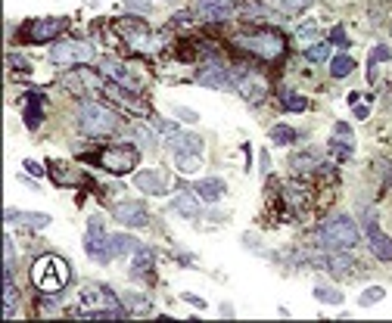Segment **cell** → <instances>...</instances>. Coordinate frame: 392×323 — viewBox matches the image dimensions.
I'll use <instances>...</instances> for the list:
<instances>
[{
    "label": "cell",
    "mask_w": 392,
    "mask_h": 323,
    "mask_svg": "<svg viewBox=\"0 0 392 323\" xmlns=\"http://www.w3.org/2000/svg\"><path fill=\"white\" fill-rule=\"evenodd\" d=\"M284 109H289V112H305L309 100L299 97V93H284Z\"/></svg>",
    "instance_id": "35"
},
{
    "label": "cell",
    "mask_w": 392,
    "mask_h": 323,
    "mask_svg": "<svg viewBox=\"0 0 392 323\" xmlns=\"http://www.w3.org/2000/svg\"><path fill=\"white\" fill-rule=\"evenodd\" d=\"M115 125H118V115L109 112L106 106L91 103V100H88V103H81V109H78L81 134H88V137H106V134L115 131Z\"/></svg>",
    "instance_id": "3"
},
{
    "label": "cell",
    "mask_w": 392,
    "mask_h": 323,
    "mask_svg": "<svg viewBox=\"0 0 392 323\" xmlns=\"http://www.w3.org/2000/svg\"><path fill=\"white\" fill-rule=\"evenodd\" d=\"M140 249V243L134 240V236H125V233H115L113 236V255L118 258V255H131V252H138Z\"/></svg>",
    "instance_id": "26"
},
{
    "label": "cell",
    "mask_w": 392,
    "mask_h": 323,
    "mask_svg": "<svg viewBox=\"0 0 392 323\" xmlns=\"http://www.w3.org/2000/svg\"><path fill=\"white\" fill-rule=\"evenodd\" d=\"M113 218L125 227H147L150 224V215H147V208H143L140 202H118V206L113 208Z\"/></svg>",
    "instance_id": "15"
},
{
    "label": "cell",
    "mask_w": 392,
    "mask_h": 323,
    "mask_svg": "<svg viewBox=\"0 0 392 323\" xmlns=\"http://www.w3.org/2000/svg\"><path fill=\"white\" fill-rule=\"evenodd\" d=\"M234 75H237V90H240V97L249 106H255V103H262V100H265L268 81L262 78V75H255L249 69H240V72H234Z\"/></svg>",
    "instance_id": "11"
},
{
    "label": "cell",
    "mask_w": 392,
    "mask_h": 323,
    "mask_svg": "<svg viewBox=\"0 0 392 323\" xmlns=\"http://www.w3.org/2000/svg\"><path fill=\"white\" fill-rule=\"evenodd\" d=\"M324 268L330 270V274H343V277H349L355 270V261L349 258V255H330V258H324Z\"/></svg>",
    "instance_id": "24"
},
{
    "label": "cell",
    "mask_w": 392,
    "mask_h": 323,
    "mask_svg": "<svg viewBox=\"0 0 392 323\" xmlns=\"http://www.w3.org/2000/svg\"><path fill=\"white\" fill-rule=\"evenodd\" d=\"M134 140H138L140 147H156V137H153L150 127H143V125H134Z\"/></svg>",
    "instance_id": "37"
},
{
    "label": "cell",
    "mask_w": 392,
    "mask_h": 323,
    "mask_svg": "<svg viewBox=\"0 0 392 323\" xmlns=\"http://www.w3.org/2000/svg\"><path fill=\"white\" fill-rule=\"evenodd\" d=\"M364 236H368L371 252L377 255L380 261H392V240L380 231V224H377V218H373V215L364 218Z\"/></svg>",
    "instance_id": "12"
},
{
    "label": "cell",
    "mask_w": 392,
    "mask_h": 323,
    "mask_svg": "<svg viewBox=\"0 0 392 323\" xmlns=\"http://www.w3.org/2000/svg\"><path fill=\"white\" fill-rule=\"evenodd\" d=\"M84 81H88V84H93V78H91V72H84ZM69 88H72L75 93H81V84H78V81H75V78L69 81Z\"/></svg>",
    "instance_id": "42"
},
{
    "label": "cell",
    "mask_w": 392,
    "mask_h": 323,
    "mask_svg": "<svg viewBox=\"0 0 392 323\" xmlns=\"http://www.w3.org/2000/svg\"><path fill=\"white\" fill-rule=\"evenodd\" d=\"M109 97H113L115 103H122L125 109H131V112H138V115H147V103H143L140 97H134V93L128 90L122 81H118V84H113V88H109Z\"/></svg>",
    "instance_id": "19"
},
{
    "label": "cell",
    "mask_w": 392,
    "mask_h": 323,
    "mask_svg": "<svg viewBox=\"0 0 392 323\" xmlns=\"http://www.w3.org/2000/svg\"><path fill=\"white\" fill-rule=\"evenodd\" d=\"M193 193L202 202H218V199H225V181L221 177H202V181L193 184Z\"/></svg>",
    "instance_id": "18"
},
{
    "label": "cell",
    "mask_w": 392,
    "mask_h": 323,
    "mask_svg": "<svg viewBox=\"0 0 392 323\" xmlns=\"http://www.w3.org/2000/svg\"><path fill=\"white\" fill-rule=\"evenodd\" d=\"M172 112H175L177 118H181V122H190V125H193V122H200V115H196V112H193V109H184V106H175V109H172Z\"/></svg>",
    "instance_id": "39"
},
{
    "label": "cell",
    "mask_w": 392,
    "mask_h": 323,
    "mask_svg": "<svg viewBox=\"0 0 392 323\" xmlns=\"http://www.w3.org/2000/svg\"><path fill=\"white\" fill-rule=\"evenodd\" d=\"M172 208L181 211L184 218H200V199L190 196V193H177V196L172 199Z\"/></svg>",
    "instance_id": "23"
},
{
    "label": "cell",
    "mask_w": 392,
    "mask_h": 323,
    "mask_svg": "<svg viewBox=\"0 0 392 323\" xmlns=\"http://www.w3.org/2000/svg\"><path fill=\"white\" fill-rule=\"evenodd\" d=\"M196 84H202V88H218V90H221V88H227V84H231V72H227L225 65H221L218 59H215V63H206L200 72H196Z\"/></svg>",
    "instance_id": "16"
},
{
    "label": "cell",
    "mask_w": 392,
    "mask_h": 323,
    "mask_svg": "<svg viewBox=\"0 0 392 323\" xmlns=\"http://www.w3.org/2000/svg\"><path fill=\"white\" fill-rule=\"evenodd\" d=\"M153 261H156L153 249H143V245H140V249L134 252V261H131V277H150Z\"/></svg>",
    "instance_id": "21"
},
{
    "label": "cell",
    "mask_w": 392,
    "mask_h": 323,
    "mask_svg": "<svg viewBox=\"0 0 392 323\" xmlns=\"http://www.w3.org/2000/svg\"><path fill=\"white\" fill-rule=\"evenodd\" d=\"M184 299H187V302H193V305H196V308H206V302H202V299H196V295H190V292H187V295H184Z\"/></svg>",
    "instance_id": "44"
},
{
    "label": "cell",
    "mask_w": 392,
    "mask_h": 323,
    "mask_svg": "<svg viewBox=\"0 0 392 323\" xmlns=\"http://www.w3.org/2000/svg\"><path fill=\"white\" fill-rule=\"evenodd\" d=\"M25 168H29V171H31V174H35V177H44V168H41V165H38V162L25 159Z\"/></svg>",
    "instance_id": "40"
},
{
    "label": "cell",
    "mask_w": 392,
    "mask_h": 323,
    "mask_svg": "<svg viewBox=\"0 0 392 323\" xmlns=\"http://www.w3.org/2000/svg\"><path fill=\"white\" fill-rule=\"evenodd\" d=\"M122 305L125 302L115 299L113 289H106V286H100V283L84 286L81 295H78V311L88 314V317H93V320H125V308H122Z\"/></svg>",
    "instance_id": "1"
},
{
    "label": "cell",
    "mask_w": 392,
    "mask_h": 323,
    "mask_svg": "<svg viewBox=\"0 0 392 323\" xmlns=\"http://www.w3.org/2000/svg\"><path fill=\"white\" fill-rule=\"evenodd\" d=\"M196 13L209 22H227L237 13V0H196Z\"/></svg>",
    "instance_id": "14"
},
{
    "label": "cell",
    "mask_w": 392,
    "mask_h": 323,
    "mask_svg": "<svg viewBox=\"0 0 392 323\" xmlns=\"http://www.w3.org/2000/svg\"><path fill=\"white\" fill-rule=\"evenodd\" d=\"M383 59H392V50L389 47H373L371 50V56H368V75H371V78H377V72H373V69H377V65L383 63Z\"/></svg>",
    "instance_id": "29"
},
{
    "label": "cell",
    "mask_w": 392,
    "mask_h": 323,
    "mask_svg": "<svg viewBox=\"0 0 392 323\" xmlns=\"http://www.w3.org/2000/svg\"><path fill=\"white\" fill-rule=\"evenodd\" d=\"M368 112H371V106H358L355 103V118H368Z\"/></svg>",
    "instance_id": "43"
},
{
    "label": "cell",
    "mask_w": 392,
    "mask_h": 323,
    "mask_svg": "<svg viewBox=\"0 0 392 323\" xmlns=\"http://www.w3.org/2000/svg\"><path fill=\"white\" fill-rule=\"evenodd\" d=\"M31 283H35L41 292H59L72 283V268L69 261H63L59 255H44V258L35 261L31 268Z\"/></svg>",
    "instance_id": "2"
},
{
    "label": "cell",
    "mask_w": 392,
    "mask_h": 323,
    "mask_svg": "<svg viewBox=\"0 0 392 323\" xmlns=\"http://www.w3.org/2000/svg\"><path fill=\"white\" fill-rule=\"evenodd\" d=\"M125 6H128L131 13H143V16H147V13L153 10L150 0H125Z\"/></svg>",
    "instance_id": "38"
},
{
    "label": "cell",
    "mask_w": 392,
    "mask_h": 323,
    "mask_svg": "<svg viewBox=\"0 0 392 323\" xmlns=\"http://www.w3.org/2000/svg\"><path fill=\"white\" fill-rule=\"evenodd\" d=\"M352 72H355V59L352 56H349V53L334 56V63H330V75H334V78H349Z\"/></svg>",
    "instance_id": "25"
},
{
    "label": "cell",
    "mask_w": 392,
    "mask_h": 323,
    "mask_svg": "<svg viewBox=\"0 0 392 323\" xmlns=\"http://www.w3.org/2000/svg\"><path fill=\"white\" fill-rule=\"evenodd\" d=\"M330 147H334V156H339V159H349V156L355 152V137H352V131H349L346 122H336Z\"/></svg>",
    "instance_id": "17"
},
{
    "label": "cell",
    "mask_w": 392,
    "mask_h": 323,
    "mask_svg": "<svg viewBox=\"0 0 392 323\" xmlns=\"http://www.w3.org/2000/svg\"><path fill=\"white\" fill-rule=\"evenodd\" d=\"M22 115H25V125L29 127H38V122L44 118V97H41V93H25Z\"/></svg>",
    "instance_id": "20"
},
{
    "label": "cell",
    "mask_w": 392,
    "mask_h": 323,
    "mask_svg": "<svg viewBox=\"0 0 392 323\" xmlns=\"http://www.w3.org/2000/svg\"><path fill=\"white\" fill-rule=\"evenodd\" d=\"M330 38H334V41H336V44H339V47H346V31H343V28H339V25H336V28H334V31H330Z\"/></svg>",
    "instance_id": "41"
},
{
    "label": "cell",
    "mask_w": 392,
    "mask_h": 323,
    "mask_svg": "<svg viewBox=\"0 0 392 323\" xmlns=\"http://www.w3.org/2000/svg\"><path fill=\"white\" fill-rule=\"evenodd\" d=\"M134 186L143 196H165V190L172 186V174L162 171V168H143L134 174Z\"/></svg>",
    "instance_id": "9"
},
{
    "label": "cell",
    "mask_w": 392,
    "mask_h": 323,
    "mask_svg": "<svg viewBox=\"0 0 392 323\" xmlns=\"http://www.w3.org/2000/svg\"><path fill=\"white\" fill-rule=\"evenodd\" d=\"M271 4H274L280 13H302L311 0H271Z\"/></svg>",
    "instance_id": "34"
},
{
    "label": "cell",
    "mask_w": 392,
    "mask_h": 323,
    "mask_svg": "<svg viewBox=\"0 0 392 323\" xmlns=\"http://www.w3.org/2000/svg\"><path fill=\"white\" fill-rule=\"evenodd\" d=\"M159 131L165 134V143H168V149L175 152H190V156H202V140L196 137V134L190 131H177V127L172 125H159Z\"/></svg>",
    "instance_id": "10"
},
{
    "label": "cell",
    "mask_w": 392,
    "mask_h": 323,
    "mask_svg": "<svg viewBox=\"0 0 392 323\" xmlns=\"http://www.w3.org/2000/svg\"><path fill=\"white\" fill-rule=\"evenodd\" d=\"M311 295L318 302H324V305H343V295H339L336 289H330V286H314Z\"/></svg>",
    "instance_id": "31"
},
{
    "label": "cell",
    "mask_w": 392,
    "mask_h": 323,
    "mask_svg": "<svg viewBox=\"0 0 392 323\" xmlns=\"http://www.w3.org/2000/svg\"><path fill=\"white\" fill-rule=\"evenodd\" d=\"M318 240H321V245H327V249H355L358 245V227H355L352 218L336 215L318 231Z\"/></svg>",
    "instance_id": "4"
},
{
    "label": "cell",
    "mask_w": 392,
    "mask_h": 323,
    "mask_svg": "<svg viewBox=\"0 0 392 323\" xmlns=\"http://www.w3.org/2000/svg\"><path fill=\"white\" fill-rule=\"evenodd\" d=\"M237 47H243L246 53L259 56V59H277L284 53V38L277 31H252V35H240Z\"/></svg>",
    "instance_id": "5"
},
{
    "label": "cell",
    "mask_w": 392,
    "mask_h": 323,
    "mask_svg": "<svg viewBox=\"0 0 392 323\" xmlns=\"http://www.w3.org/2000/svg\"><path fill=\"white\" fill-rule=\"evenodd\" d=\"M177 162V168H181L184 174H190V171H200V156H190V152H177L175 156Z\"/></svg>",
    "instance_id": "33"
},
{
    "label": "cell",
    "mask_w": 392,
    "mask_h": 323,
    "mask_svg": "<svg viewBox=\"0 0 392 323\" xmlns=\"http://www.w3.org/2000/svg\"><path fill=\"white\" fill-rule=\"evenodd\" d=\"M122 302H125V308L134 311V314H150V311H153L150 299H143V295H138V292H125Z\"/></svg>",
    "instance_id": "27"
},
{
    "label": "cell",
    "mask_w": 392,
    "mask_h": 323,
    "mask_svg": "<svg viewBox=\"0 0 392 323\" xmlns=\"http://www.w3.org/2000/svg\"><path fill=\"white\" fill-rule=\"evenodd\" d=\"M383 299H386V289H383V286H368L361 295H358V305H361V308H373V305H380Z\"/></svg>",
    "instance_id": "28"
},
{
    "label": "cell",
    "mask_w": 392,
    "mask_h": 323,
    "mask_svg": "<svg viewBox=\"0 0 392 323\" xmlns=\"http://www.w3.org/2000/svg\"><path fill=\"white\" fill-rule=\"evenodd\" d=\"M138 162H140V152L134 147H109V149L100 152V165L115 177L138 171Z\"/></svg>",
    "instance_id": "7"
},
{
    "label": "cell",
    "mask_w": 392,
    "mask_h": 323,
    "mask_svg": "<svg viewBox=\"0 0 392 323\" xmlns=\"http://www.w3.org/2000/svg\"><path fill=\"white\" fill-rule=\"evenodd\" d=\"M66 28V19H59V16H44V19H31L29 28H25V38L29 41H53L59 31Z\"/></svg>",
    "instance_id": "13"
},
{
    "label": "cell",
    "mask_w": 392,
    "mask_h": 323,
    "mask_svg": "<svg viewBox=\"0 0 392 323\" xmlns=\"http://www.w3.org/2000/svg\"><path fill=\"white\" fill-rule=\"evenodd\" d=\"M271 140H274L277 147H289V143L296 140V131L293 127H287V125H274L271 127Z\"/></svg>",
    "instance_id": "30"
},
{
    "label": "cell",
    "mask_w": 392,
    "mask_h": 323,
    "mask_svg": "<svg viewBox=\"0 0 392 323\" xmlns=\"http://www.w3.org/2000/svg\"><path fill=\"white\" fill-rule=\"evenodd\" d=\"M305 56H309L311 63H324V59L330 56V47H327V44H309V50H305Z\"/></svg>",
    "instance_id": "36"
},
{
    "label": "cell",
    "mask_w": 392,
    "mask_h": 323,
    "mask_svg": "<svg viewBox=\"0 0 392 323\" xmlns=\"http://www.w3.org/2000/svg\"><path fill=\"white\" fill-rule=\"evenodd\" d=\"M318 31H321V25L318 22H302L299 28H296V38L302 41V44H314V38H318Z\"/></svg>",
    "instance_id": "32"
},
{
    "label": "cell",
    "mask_w": 392,
    "mask_h": 323,
    "mask_svg": "<svg viewBox=\"0 0 392 323\" xmlns=\"http://www.w3.org/2000/svg\"><path fill=\"white\" fill-rule=\"evenodd\" d=\"M84 252H88L93 261H100V265H106V261L113 258V236H106V231H103V218H100V215H93V218L88 221Z\"/></svg>",
    "instance_id": "6"
},
{
    "label": "cell",
    "mask_w": 392,
    "mask_h": 323,
    "mask_svg": "<svg viewBox=\"0 0 392 323\" xmlns=\"http://www.w3.org/2000/svg\"><path fill=\"white\" fill-rule=\"evenodd\" d=\"M6 221H19V224H29V227H47L50 215H44V211H13V208H6Z\"/></svg>",
    "instance_id": "22"
},
{
    "label": "cell",
    "mask_w": 392,
    "mask_h": 323,
    "mask_svg": "<svg viewBox=\"0 0 392 323\" xmlns=\"http://www.w3.org/2000/svg\"><path fill=\"white\" fill-rule=\"evenodd\" d=\"M97 56L93 44H84V41H59V44L50 50V59L56 65H81V63H91Z\"/></svg>",
    "instance_id": "8"
}]
</instances>
